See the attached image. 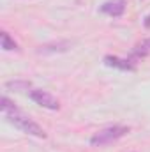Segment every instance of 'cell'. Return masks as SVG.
I'll return each mask as SVG.
<instances>
[{"instance_id":"6da1fadb","label":"cell","mask_w":150,"mask_h":152,"mask_svg":"<svg viewBox=\"0 0 150 152\" xmlns=\"http://www.w3.org/2000/svg\"><path fill=\"white\" fill-rule=\"evenodd\" d=\"M131 127L127 126H120V124H115L110 127H104L97 133H94L90 136V145L92 147H106V145H111L115 142H118L120 138H124L125 134H129Z\"/></svg>"},{"instance_id":"7a4b0ae2","label":"cell","mask_w":150,"mask_h":152,"mask_svg":"<svg viewBox=\"0 0 150 152\" xmlns=\"http://www.w3.org/2000/svg\"><path fill=\"white\" fill-rule=\"evenodd\" d=\"M5 118H7V122L9 124H12L16 129H20V131H23V133H27V134H30V136H36V138H46L48 134H46V131L39 126L36 120H32L30 117H27V115H23L21 112H14V113H9V115H4Z\"/></svg>"},{"instance_id":"3957f363","label":"cell","mask_w":150,"mask_h":152,"mask_svg":"<svg viewBox=\"0 0 150 152\" xmlns=\"http://www.w3.org/2000/svg\"><path fill=\"white\" fill-rule=\"evenodd\" d=\"M28 97H30L36 104L42 106V108H46V110H53V112L60 110V101H58L55 96H51L48 90H42V88H32V90L28 92Z\"/></svg>"},{"instance_id":"277c9868","label":"cell","mask_w":150,"mask_h":152,"mask_svg":"<svg viewBox=\"0 0 150 152\" xmlns=\"http://www.w3.org/2000/svg\"><path fill=\"white\" fill-rule=\"evenodd\" d=\"M73 48V41L67 39H58V41H51L46 44H41L37 48V55H55V53H66Z\"/></svg>"},{"instance_id":"5b68a950","label":"cell","mask_w":150,"mask_h":152,"mask_svg":"<svg viewBox=\"0 0 150 152\" xmlns=\"http://www.w3.org/2000/svg\"><path fill=\"white\" fill-rule=\"evenodd\" d=\"M136 64L133 58H122L117 55H106L104 57V66L113 67V69H120V71H136Z\"/></svg>"},{"instance_id":"8992f818","label":"cell","mask_w":150,"mask_h":152,"mask_svg":"<svg viewBox=\"0 0 150 152\" xmlns=\"http://www.w3.org/2000/svg\"><path fill=\"white\" fill-rule=\"evenodd\" d=\"M127 7V0H108L101 5V12L110 18H122Z\"/></svg>"},{"instance_id":"52a82bcc","label":"cell","mask_w":150,"mask_h":152,"mask_svg":"<svg viewBox=\"0 0 150 152\" xmlns=\"http://www.w3.org/2000/svg\"><path fill=\"white\" fill-rule=\"evenodd\" d=\"M149 55H150V37H147V39H143V41H140L138 44H134V48L131 50L129 58H133L134 62H138V60H141V58H145Z\"/></svg>"},{"instance_id":"ba28073f","label":"cell","mask_w":150,"mask_h":152,"mask_svg":"<svg viewBox=\"0 0 150 152\" xmlns=\"http://www.w3.org/2000/svg\"><path fill=\"white\" fill-rule=\"evenodd\" d=\"M0 46H2V50H4V51H20L18 42L11 37V36H9V32H5V30H2V32H0Z\"/></svg>"},{"instance_id":"9c48e42d","label":"cell","mask_w":150,"mask_h":152,"mask_svg":"<svg viewBox=\"0 0 150 152\" xmlns=\"http://www.w3.org/2000/svg\"><path fill=\"white\" fill-rule=\"evenodd\" d=\"M30 87H32V83L28 80H11V81H5V88L12 90V92H23V90H28Z\"/></svg>"},{"instance_id":"30bf717a","label":"cell","mask_w":150,"mask_h":152,"mask_svg":"<svg viewBox=\"0 0 150 152\" xmlns=\"http://www.w3.org/2000/svg\"><path fill=\"white\" fill-rule=\"evenodd\" d=\"M0 110H2V113H4V115H9V113H14V112H20V108L16 106V103H14V101H11L7 96H4V97L0 99Z\"/></svg>"},{"instance_id":"8fae6325","label":"cell","mask_w":150,"mask_h":152,"mask_svg":"<svg viewBox=\"0 0 150 152\" xmlns=\"http://www.w3.org/2000/svg\"><path fill=\"white\" fill-rule=\"evenodd\" d=\"M143 27H145V28H150V14L149 16H145V20H143Z\"/></svg>"}]
</instances>
